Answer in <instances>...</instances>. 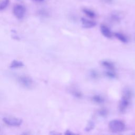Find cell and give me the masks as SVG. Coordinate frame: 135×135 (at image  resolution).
Listing matches in <instances>:
<instances>
[{
    "label": "cell",
    "mask_w": 135,
    "mask_h": 135,
    "mask_svg": "<svg viewBox=\"0 0 135 135\" xmlns=\"http://www.w3.org/2000/svg\"><path fill=\"white\" fill-rule=\"evenodd\" d=\"M132 95V92L130 89L126 88L124 89L122 97L119 104V110L121 113H124L128 108Z\"/></svg>",
    "instance_id": "cell-1"
},
{
    "label": "cell",
    "mask_w": 135,
    "mask_h": 135,
    "mask_svg": "<svg viewBox=\"0 0 135 135\" xmlns=\"http://www.w3.org/2000/svg\"><path fill=\"white\" fill-rule=\"evenodd\" d=\"M110 130L113 133H118L123 131L126 128V125L123 121L120 120H112L108 124Z\"/></svg>",
    "instance_id": "cell-2"
},
{
    "label": "cell",
    "mask_w": 135,
    "mask_h": 135,
    "mask_svg": "<svg viewBox=\"0 0 135 135\" xmlns=\"http://www.w3.org/2000/svg\"><path fill=\"white\" fill-rule=\"evenodd\" d=\"M17 81L20 85L25 88H31L33 84L32 79L27 76H20L17 78Z\"/></svg>",
    "instance_id": "cell-3"
},
{
    "label": "cell",
    "mask_w": 135,
    "mask_h": 135,
    "mask_svg": "<svg viewBox=\"0 0 135 135\" xmlns=\"http://www.w3.org/2000/svg\"><path fill=\"white\" fill-rule=\"evenodd\" d=\"M13 13L17 18L22 19L25 14V8L21 4H16L13 7Z\"/></svg>",
    "instance_id": "cell-4"
},
{
    "label": "cell",
    "mask_w": 135,
    "mask_h": 135,
    "mask_svg": "<svg viewBox=\"0 0 135 135\" xmlns=\"http://www.w3.org/2000/svg\"><path fill=\"white\" fill-rule=\"evenodd\" d=\"M3 121L7 125L12 127H18L22 123V120L16 117H4Z\"/></svg>",
    "instance_id": "cell-5"
},
{
    "label": "cell",
    "mask_w": 135,
    "mask_h": 135,
    "mask_svg": "<svg viewBox=\"0 0 135 135\" xmlns=\"http://www.w3.org/2000/svg\"><path fill=\"white\" fill-rule=\"evenodd\" d=\"M81 21L82 25L83 27H84L85 28H90L93 27L97 24V23L95 21L90 20L84 18V17L81 18Z\"/></svg>",
    "instance_id": "cell-6"
},
{
    "label": "cell",
    "mask_w": 135,
    "mask_h": 135,
    "mask_svg": "<svg viewBox=\"0 0 135 135\" xmlns=\"http://www.w3.org/2000/svg\"><path fill=\"white\" fill-rule=\"evenodd\" d=\"M100 31L102 34L105 37L110 38L112 37V33L110 30V28L104 24H101L100 25Z\"/></svg>",
    "instance_id": "cell-7"
},
{
    "label": "cell",
    "mask_w": 135,
    "mask_h": 135,
    "mask_svg": "<svg viewBox=\"0 0 135 135\" xmlns=\"http://www.w3.org/2000/svg\"><path fill=\"white\" fill-rule=\"evenodd\" d=\"M122 18V14L118 12H113L110 15V19L114 22H119Z\"/></svg>",
    "instance_id": "cell-8"
},
{
    "label": "cell",
    "mask_w": 135,
    "mask_h": 135,
    "mask_svg": "<svg viewBox=\"0 0 135 135\" xmlns=\"http://www.w3.org/2000/svg\"><path fill=\"white\" fill-rule=\"evenodd\" d=\"M101 64L107 70H115V66L114 64L109 61L107 60H104L101 62Z\"/></svg>",
    "instance_id": "cell-9"
},
{
    "label": "cell",
    "mask_w": 135,
    "mask_h": 135,
    "mask_svg": "<svg viewBox=\"0 0 135 135\" xmlns=\"http://www.w3.org/2000/svg\"><path fill=\"white\" fill-rule=\"evenodd\" d=\"M114 36L118 39L120 41H121L122 43H126L128 42V40L127 37L123 34L121 33H119V32H115L114 33Z\"/></svg>",
    "instance_id": "cell-10"
},
{
    "label": "cell",
    "mask_w": 135,
    "mask_h": 135,
    "mask_svg": "<svg viewBox=\"0 0 135 135\" xmlns=\"http://www.w3.org/2000/svg\"><path fill=\"white\" fill-rule=\"evenodd\" d=\"M23 66H24V63L22 61H18V60H13L10 64L9 67L11 69H16V68H22Z\"/></svg>",
    "instance_id": "cell-11"
},
{
    "label": "cell",
    "mask_w": 135,
    "mask_h": 135,
    "mask_svg": "<svg viewBox=\"0 0 135 135\" xmlns=\"http://www.w3.org/2000/svg\"><path fill=\"white\" fill-rule=\"evenodd\" d=\"M82 12L89 17L93 18H94L96 16V14L95 13V12L89 9V8H83L82 9Z\"/></svg>",
    "instance_id": "cell-12"
},
{
    "label": "cell",
    "mask_w": 135,
    "mask_h": 135,
    "mask_svg": "<svg viewBox=\"0 0 135 135\" xmlns=\"http://www.w3.org/2000/svg\"><path fill=\"white\" fill-rule=\"evenodd\" d=\"M92 100L97 104H102L104 102V99L99 94H96L93 96L92 98Z\"/></svg>",
    "instance_id": "cell-13"
},
{
    "label": "cell",
    "mask_w": 135,
    "mask_h": 135,
    "mask_svg": "<svg viewBox=\"0 0 135 135\" xmlns=\"http://www.w3.org/2000/svg\"><path fill=\"white\" fill-rule=\"evenodd\" d=\"M95 127V123L94 122V121H92V120H90L89 121V122H88L86 127L85 128V130L86 132H89L90 131H91L92 130H93L94 129Z\"/></svg>",
    "instance_id": "cell-14"
},
{
    "label": "cell",
    "mask_w": 135,
    "mask_h": 135,
    "mask_svg": "<svg viewBox=\"0 0 135 135\" xmlns=\"http://www.w3.org/2000/svg\"><path fill=\"white\" fill-rule=\"evenodd\" d=\"M104 74L106 76L110 79H114L116 78V73L113 70H108L107 71L104 72Z\"/></svg>",
    "instance_id": "cell-15"
},
{
    "label": "cell",
    "mask_w": 135,
    "mask_h": 135,
    "mask_svg": "<svg viewBox=\"0 0 135 135\" xmlns=\"http://www.w3.org/2000/svg\"><path fill=\"white\" fill-rule=\"evenodd\" d=\"M9 3V0H2L0 4V10L3 11L8 6Z\"/></svg>",
    "instance_id": "cell-16"
},
{
    "label": "cell",
    "mask_w": 135,
    "mask_h": 135,
    "mask_svg": "<svg viewBox=\"0 0 135 135\" xmlns=\"http://www.w3.org/2000/svg\"><path fill=\"white\" fill-rule=\"evenodd\" d=\"M98 114L102 117H106L108 114V110L105 108L101 109L98 111Z\"/></svg>",
    "instance_id": "cell-17"
},
{
    "label": "cell",
    "mask_w": 135,
    "mask_h": 135,
    "mask_svg": "<svg viewBox=\"0 0 135 135\" xmlns=\"http://www.w3.org/2000/svg\"><path fill=\"white\" fill-rule=\"evenodd\" d=\"M90 76L92 79H97L99 77V73L98 72L94 70H91L90 71Z\"/></svg>",
    "instance_id": "cell-18"
},
{
    "label": "cell",
    "mask_w": 135,
    "mask_h": 135,
    "mask_svg": "<svg viewBox=\"0 0 135 135\" xmlns=\"http://www.w3.org/2000/svg\"><path fill=\"white\" fill-rule=\"evenodd\" d=\"M72 95L76 98H81L82 97V93L78 90H72L71 91Z\"/></svg>",
    "instance_id": "cell-19"
},
{
    "label": "cell",
    "mask_w": 135,
    "mask_h": 135,
    "mask_svg": "<svg viewBox=\"0 0 135 135\" xmlns=\"http://www.w3.org/2000/svg\"><path fill=\"white\" fill-rule=\"evenodd\" d=\"M38 14L41 16H43V17H45V16H47L48 15V13L47 12V11L46 10H44V9H41V10H39L38 11Z\"/></svg>",
    "instance_id": "cell-20"
},
{
    "label": "cell",
    "mask_w": 135,
    "mask_h": 135,
    "mask_svg": "<svg viewBox=\"0 0 135 135\" xmlns=\"http://www.w3.org/2000/svg\"><path fill=\"white\" fill-rule=\"evenodd\" d=\"M64 134H66V135H71V134H74V133H73V132H72V131H71L70 130H67L65 131V132L64 133Z\"/></svg>",
    "instance_id": "cell-21"
},
{
    "label": "cell",
    "mask_w": 135,
    "mask_h": 135,
    "mask_svg": "<svg viewBox=\"0 0 135 135\" xmlns=\"http://www.w3.org/2000/svg\"><path fill=\"white\" fill-rule=\"evenodd\" d=\"M102 1L107 4H111L112 3L113 0H102Z\"/></svg>",
    "instance_id": "cell-22"
},
{
    "label": "cell",
    "mask_w": 135,
    "mask_h": 135,
    "mask_svg": "<svg viewBox=\"0 0 135 135\" xmlns=\"http://www.w3.org/2000/svg\"><path fill=\"white\" fill-rule=\"evenodd\" d=\"M33 1L37 3H42V2H43L45 0H33Z\"/></svg>",
    "instance_id": "cell-23"
}]
</instances>
